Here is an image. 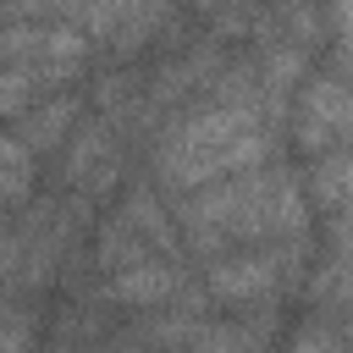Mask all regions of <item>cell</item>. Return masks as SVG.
<instances>
[{"label": "cell", "instance_id": "11", "mask_svg": "<svg viewBox=\"0 0 353 353\" xmlns=\"http://www.w3.org/2000/svg\"><path fill=\"white\" fill-rule=\"evenodd\" d=\"M44 314L39 309H0V353H33Z\"/></svg>", "mask_w": 353, "mask_h": 353}, {"label": "cell", "instance_id": "1", "mask_svg": "<svg viewBox=\"0 0 353 353\" xmlns=\"http://www.w3.org/2000/svg\"><path fill=\"white\" fill-rule=\"evenodd\" d=\"M143 160H149V182L160 188V199H182L210 182L281 160V121L259 94L254 55L248 50L226 55V66L176 116L160 121Z\"/></svg>", "mask_w": 353, "mask_h": 353}, {"label": "cell", "instance_id": "8", "mask_svg": "<svg viewBox=\"0 0 353 353\" xmlns=\"http://www.w3.org/2000/svg\"><path fill=\"white\" fill-rule=\"evenodd\" d=\"M298 182H303V199H309V210H314L320 221L347 215V199H353V149L314 154V160L298 171Z\"/></svg>", "mask_w": 353, "mask_h": 353}, {"label": "cell", "instance_id": "10", "mask_svg": "<svg viewBox=\"0 0 353 353\" xmlns=\"http://www.w3.org/2000/svg\"><path fill=\"white\" fill-rule=\"evenodd\" d=\"M287 353H347V320L331 314H298V325L287 331Z\"/></svg>", "mask_w": 353, "mask_h": 353}, {"label": "cell", "instance_id": "5", "mask_svg": "<svg viewBox=\"0 0 353 353\" xmlns=\"http://www.w3.org/2000/svg\"><path fill=\"white\" fill-rule=\"evenodd\" d=\"M149 254H160V259H182L188 265V254H182V237H176V226H171V204L160 199V188L149 182V176H127L121 182V193H116V210H110Z\"/></svg>", "mask_w": 353, "mask_h": 353}, {"label": "cell", "instance_id": "9", "mask_svg": "<svg viewBox=\"0 0 353 353\" xmlns=\"http://www.w3.org/2000/svg\"><path fill=\"white\" fill-rule=\"evenodd\" d=\"M33 193H39V160L11 132H0V215H17Z\"/></svg>", "mask_w": 353, "mask_h": 353}, {"label": "cell", "instance_id": "4", "mask_svg": "<svg viewBox=\"0 0 353 353\" xmlns=\"http://www.w3.org/2000/svg\"><path fill=\"white\" fill-rule=\"evenodd\" d=\"M292 132V149L303 160L314 154H331V149H347L353 138V94H347V72L336 66H309V77L292 88L287 99V127Z\"/></svg>", "mask_w": 353, "mask_h": 353}, {"label": "cell", "instance_id": "7", "mask_svg": "<svg viewBox=\"0 0 353 353\" xmlns=\"http://www.w3.org/2000/svg\"><path fill=\"white\" fill-rule=\"evenodd\" d=\"M88 116V99H83V83L77 88H66V94H50V99H39L28 116H17L11 121V138L33 154V160H44V154H55L66 138H72V127Z\"/></svg>", "mask_w": 353, "mask_h": 353}, {"label": "cell", "instance_id": "6", "mask_svg": "<svg viewBox=\"0 0 353 353\" xmlns=\"http://www.w3.org/2000/svg\"><path fill=\"white\" fill-rule=\"evenodd\" d=\"M83 77H88L83 66H61V61H44V55H33V61H6V66H0V121L28 116L39 99L66 94V88H77Z\"/></svg>", "mask_w": 353, "mask_h": 353}, {"label": "cell", "instance_id": "3", "mask_svg": "<svg viewBox=\"0 0 353 353\" xmlns=\"http://www.w3.org/2000/svg\"><path fill=\"white\" fill-rule=\"evenodd\" d=\"M314 259V243H265V248H232L221 259L204 265L199 287L210 298V309H265V303H281L287 292H298L303 270Z\"/></svg>", "mask_w": 353, "mask_h": 353}, {"label": "cell", "instance_id": "2", "mask_svg": "<svg viewBox=\"0 0 353 353\" xmlns=\"http://www.w3.org/2000/svg\"><path fill=\"white\" fill-rule=\"evenodd\" d=\"M171 226L182 237L188 259H221L232 248H265V243H314V210L303 199V182L287 160H270L259 171L210 182L199 193L165 199Z\"/></svg>", "mask_w": 353, "mask_h": 353}]
</instances>
